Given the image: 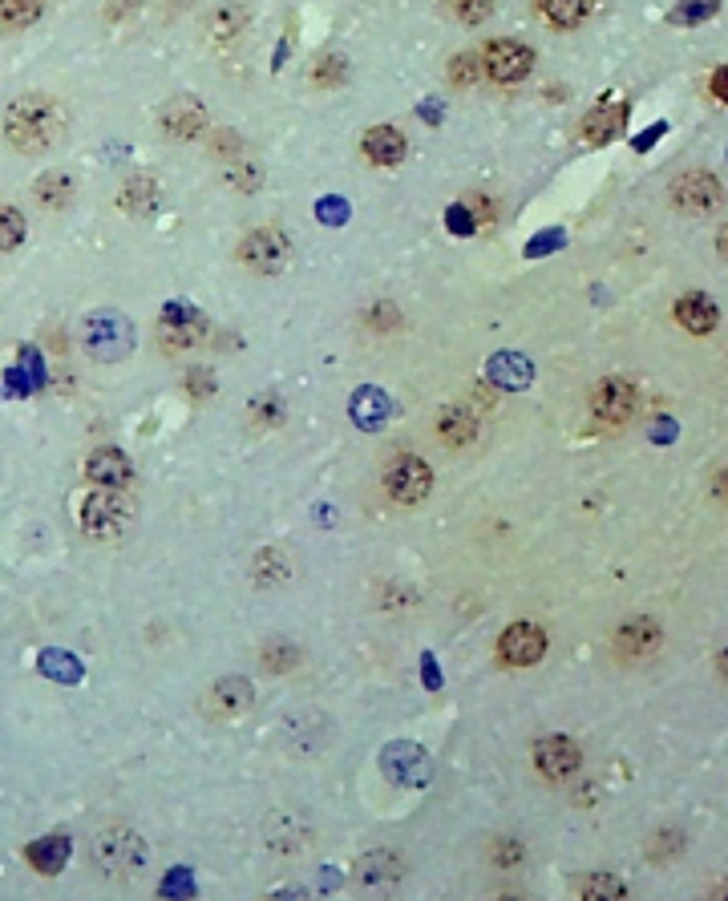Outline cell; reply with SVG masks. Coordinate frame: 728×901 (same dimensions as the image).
I'll return each instance as SVG.
<instances>
[{
  "label": "cell",
  "instance_id": "obj_20",
  "mask_svg": "<svg viewBox=\"0 0 728 901\" xmlns=\"http://www.w3.org/2000/svg\"><path fill=\"white\" fill-rule=\"evenodd\" d=\"M676 320H680V328H688L692 336H704V332L716 328L720 312H716V303L708 300V296L692 291V296H684V300L676 303Z\"/></svg>",
  "mask_w": 728,
  "mask_h": 901
},
{
  "label": "cell",
  "instance_id": "obj_10",
  "mask_svg": "<svg viewBox=\"0 0 728 901\" xmlns=\"http://www.w3.org/2000/svg\"><path fill=\"white\" fill-rule=\"evenodd\" d=\"M535 765H538V772H542V777L566 780V777H575V772H578V765H583V752H578L575 740L547 736V740H538V744H535Z\"/></svg>",
  "mask_w": 728,
  "mask_h": 901
},
{
  "label": "cell",
  "instance_id": "obj_38",
  "mask_svg": "<svg viewBox=\"0 0 728 901\" xmlns=\"http://www.w3.org/2000/svg\"><path fill=\"white\" fill-rule=\"evenodd\" d=\"M239 25H243V16L239 13H219L215 16V25H211V37H215V41H235Z\"/></svg>",
  "mask_w": 728,
  "mask_h": 901
},
{
  "label": "cell",
  "instance_id": "obj_26",
  "mask_svg": "<svg viewBox=\"0 0 728 901\" xmlns=\"http://www.w3.org/2000/svg\"><path fill=\"white\" fill-rule=\"evenodd\" d=\"M28 861H33V869H41V874L53 877L69 861V841L65 837H45V841H37V845L28 849Z\"/></svg>",
  "mask_w": 728,
  "mask_h": 901
},
{
  "label": "cell",
  "instance_id": "obj_2",
  "mask_svg": "<svg viewBox=\"0 0 728 901\" xmlns=\"http://www.w3.org/2000/svg\"><path fill=\"white\" fill-rule=\"evenodd\" d=\"M82 344L85 352L94 360H106V364H118L126 356L134 352V324L118 312H97L85 315L82 324Z\"/></svg>",
  "mask_w": 728,
  "mask_h": 901
},
{
  "label": "cell",
  "instance_id": "obj_31",
  "mask_svg": "<svg viewBox=\"0 0 728 901\" xmlns=\"http://www.w3.org/2000/svg\"><path fill=\"white\" fill-rule=\"evenodd\" d=\"M720 0H680V9L672 13V25H701V21H713Z\"/></svg>",
  "mask_w": 728,
  "mask_h": 901
},
{
  "label": "cell",
  "instance_id": "obj_30",
  "mask_svg": "<svg viewBox=\"0 0 728 901\" xmlns=\"http://www.w3.org/2000/svg\"><path fill=\"white\" fill-rule=\"evenodd\" d=\"M25 239V215L16 206H0V251H13Z\"/></svg>",
  "mask_w": 728,
  "mask_h": 901
},
{
  "label": "cell",
  "instance_id": "obj_22",
  "mask_svg": "<svg viewBox=\"0 0 728 901\" xmlns=\"http://www.w3.org/2000/svg\"><path fill=\"white\" fill-rule=\"evenodd\" d=\"M438 437L445 441V445H469V441L478 437V417L466 409H445L438 417Z\"/></svg>",
  "mask_w": 728,
  "mask_h": 901
},
{
  "label": "cell",
  "instance_id": "obj_13",
  "mask_svg": "<svg viewBox=\"0 0 728 901\" xmlns=\"http://www.w3.org/2000/svg\"><path fill=\"white\" fill-rule=\"evenodd\" d=\"M251 704H255V692H251V683L239 680V675L211 683V692H206V708L215 711V716H227V720L243 716Z\"/></svg>",
  "mask_w": 728,
  "mask_h": 901
},
{
  "label": "cell",
  "instance_id": "obj_37",
  "mask_svg": "<svg viewBox=\"0 0 728 901\" xmlns=\"http://www.w3.org/2000/svg\"><path fill=\"white\" fill-rule=\"evenodd\" d=\"M312 82H317V85L344 82V57H320L317 69H312Z\"/></svg>",
  "mask_w": 728,
  "mask_h": 901
},
{
  "label": "cell",
  "instance_id": "obj_15",
  "mask_svg": "<svg viewBox=\"0 0 728 901\" xmlns=\"http://www.w3.org/2000/svg\"><path fill=\"white\" fill-rule=\"evenodd\" d=\"M163 130L170 137H179V142L199 137L206 130V110L194 97H175V101H166L163 110Z\"/></svg>",
  "mask_w": 728,
  "mask_h": 901
},
{
  "label": "cell",
  "instance_id": "obj_16",
  "mask_svg": "<svg viewBox=\"0 0 728 901\" xmlns=\"http://www.w3.org/2000/svg\"><path fill=\"white\" fill-rule=\"evenodd\" d=\"M660 647V627L652 618H628L623 627L616 630V651L623 659H644Z\"/></svg>",
  "mask_w": 728,
  "mask_h": 901
},
{
  "label": "cell",
  "instance_id": "obj_23",
  "mask_svg": "<svg viewBox=\"0 0 728 901\" xmlns=\"http://www.w3.org/2000/svg\"><path fill=\"white\" fill-rule=\"evenodd\" d=\"M486 372H490V381H494L498 388H526V384H530L526 356H514V352H498Z\"/></svg>",
  "mask_w": 728,
  "mask_h": 901
},
{
  "label": "cell",
  "instance_id": "obj_5",
  "mask_svg": "<svg viewBox=\"0 0 728 901\" xmlns=\"http://www.w3.org/2000/svg\"><path fill=\"white\" fill-rule=\"evenodd\" d=\"M288 255H291L288 235L275 231V227H255V231H248L243 235V243H239V260H243V267H251V272H260V275L284 272Z\"/></svg>",
  "mask_w": 728,
  "mask_h": 901
},
{
  "label": "cell",
  "instance_id": "obj_11",
  "mask_svg": "<svg viewBox=\"0 0 728 901\" xmlns=\"http://www.w3.org/2000/svg\"><path fill=\"white\" fill-rule=\"evenodd\" d=\"M203 336H206V328H203V315L199 312L182 308V303H170V308L163 312V344L170 348V352L194 348Z\"/></svg>",
  "mask_w": 728,
  "mask_h": 901
},
{
  "label": "cell",
  "instance_id": "obj_29",
  "mask_svg": "<svg viewBox=\"0 0 728 901\" xmlns=\"http://www.w3.org/2000/svg\"><path fill=\"white\" fill-rule=\"evenodd\" d=\"M255 578H260V587H279V582L288 578V562L279 558V550H260V558H255Z\"/></svg>",
  "mask_w": 728,
  "mask_h": 901
},
{
  "label": "cell",
  "instance_id": "obj_14",
  "mask_svg": "<svg viewBox=\"0 0 728 901\" xmlns=\"http://www.w3.org/2000/svg\"><path fill=\"white\" fill-rule=\"evenodd\" d=\"M85 478L102 490H122L130 485V457L122 449H94L85 461Z\"/></svg>",
  "mask_w": 728,
  "mask_h": 901
},
{
  "label": "cell",
  "instance_id": "obj_25",
  "mask_svg": "<svg viewBox=\"0 0 728 901\" xmlns=\"http://www.w3.org/2000/svg\"><path fill=\"white\" fill-rule=\"evenodd\" d=\"M33 194L41 199V206H49V211H61V206H69V199H73V178L61 175V170H49V175L37 178Z\"/></svg>",
  "mask_w": 728,
  "mask_h": 901
},
{
  "label": "cell",
  "instance_id": "obj_42",
  "mask_svg": "<svg viewBox=\"0 0 728 901\" xmlns=\"http://www.w3.org/2000/svg\"><path fill=\"white\" fill-rule=\"evenodd\" d=\"M716 251H720V255L728 260V227H725L720 235H716Z\"/></svg>",
  "mask_w": 728,
  "mask_h": 901
},
{
  "label": "cell",
  "instance_id": "obj_33",
  "mask_svg": "<svg viewBox=\"0 0 728 901\" xmlns=\"http://www.w3.org/2000/svg\"><path fill=\"white\" fill-rule=\"evenodd\" d=\"M628 889H623V881L619 877H611V874H595V877H587L583 881V898H607V901H616V898H623Z\"/></svg>",
  "mask_w": 728,
  "mask_h": 901
},
{
  "label": "cell",
  "instance_id": "obj_7",
  "mask_svg": "<svg viewBox=\"0 0 728 901\" xmlns=\"http://www.w3.org/2000/svg\"><path fill=\"white\" fill-rule=\"evenodd\" d=\"M481 69H486V77L490 82H502V85H514L523 82L526 73L535 69V53L526 49V45L518 41H490L486 45V53H481Z\"/></svg>",
  "mask_w": 728,
  "mask_h": 901
},
{
  "label": "cell",
  "instance_id": "obj_35",
  "mask_svg": "<svg viewBox=\"0 0 728 901\" xmlns=\"http://www.w3.org/2000/svg\"><path fill=\"white\" fill-rule=\"evenodd\" d=\"M481 73H486V69H481V57H474V53L454 57V61H450V82L454 85H474Z\"/></svg>",
  "mask_w": 728,
  "mask_h": 901
},
{
  "label": "cell",
  "instance_id": "obj_1",
  "mask_svg": "<svg viewBox=\"0 0 728 901\" xmlns=\"http://www.w3.org/2000/svg\"><path fill=\"white\" fill-rule=\"evenodd\" d=\"M65 130H69L65 110H61V101L49 94L16 97L13 106H9V113H4V137H9V146L28 154V158L53 151L57 142L65 137Z\"/></svg>",
  "mask_w": 728,
  "mask_h": 901
},
{
  "label": "cell",
  "instance_id": "obj_21",
  "mask_svg": "<svg viewBox=\"0 0 728 901\" xmlns=\"http://www.w3.org/2000/svg\"><path fill=\"white\" fill-rule=\"evenodd\" d=\"M348 412H353V421L360 424V429H381V424L389 421V396L381 393V388H360L357 396H353V405H348Z\"/></svg>",
  "mask_w": 728,
  "mask_h": 901
},
{
  "label": "cell",
  "instance_id": "obj_4",
  "mask_svg": "<svg viewBox=\"0 0 728 901\" xmlns=\"http://www.w3.org/2000/svg\"><path fill=\"white\" fill-rule=\"evenodd\" d=\"M130 514H134V506H130V497H126L122 490H97L85 497L82 530L89 533V538H114V533L126 530Z\"/></svg>",
  "mask_w": 728,
  "mask_h": 901
},
{
  "label": "cell",
  "instance_id": "obj_8",
  "mask_svg": "<svg viewBox=\"0 0 728 901\" xmlns=\"http://www.w3.org/2000/svg\"><path fill=\"white\" fill-rule=\"evenodd\" d=\"M672 206L688 211V215H704V211L720 206V182L708 170H688L672 182Z\"/></svg>",
  "mask_w": 728,
  "mask_h": 901
},
{
  "label": "cell",
  "instance_id": "obj_43",
  "mask_svg": "<svg viewBox=\"0 0 728 901\" xmlns=\"http://www.w3.org/2000/svg\"><path fill=\"white\" fill-rule=\"evenodd\" d=\"M716 671H720V675L728 680V651H720V659H716Z\"/></svg>",
  "mask_w": 728,
  "mask_h": 901
},
{
  "label": "cell",
  "instance_id": "obj_18",
  "mask_svg": "<svg viewBox=\"0 0 728 901\" xmlns=\"http://www.w3.org/2000/svg\"><path fill=\"white\" fill-rule=\"evenodd\" d=\"M381 765H385L389 777L401 780V784H426V777H429L426 756L413 748V744H393Z\"/></svg>",
  "mask_w": 728,
  "mask_h": 901
},
{
  "label": "cell",
  "instance_id": "obj_17",
  "mask_svg": "<svg viewBox=\"0 0 728 901\" xmlns=\"http://www.w3.org/2000/svg\"><path fill=\"white\" fill-rule=\"evenodd\" d=\"M623 122H628V106L623 101H616V97H604L599 106H595L587 118H583V137L592 142V146H599V142H611V137L623 130Z\"/></svg>",
  "mask_w": 728,
  "mask_h": 901
},
{
  "label": "cell",
  "instance_id": "obj_36",
  "mask_svg": "<svg viewBox=\"0 0 728 901\" xmlns=\"http://www.w3.org/2000/svg\"><path fill=\"white\" fill-rule=\"evenodd\" d=\"M263 663L272 671H291L300 663V656H296V647H288V642H272V647L263 651Z\"/></svg>",
  "mask_w": 728,
  "mask_h": 901
},
{
  "label": "cell",
  "instance_id": "obj_3",
  "mask_svg": "<svg viewBox=\"0 0 728 901\" xmlns=\"http://www.w3.org/2000/svg\"><path fill=\"white\" fill-rule=\"evenodd\" d=\"M94 865L106 877L122 881V877L138 874L146 865V845L142 837L130 833V829H106V833L94 841Z\"/></svg>",
  "mask_w": 728,
  "mask_h": 901
},
{
  "label": "cell",
  "instance_id": "obj_41",
  "mask_svg": "<svg viewBox=\"0 0 728 901\" xmlns=\"http://www.w3.org/2000/svg\"><path fill=\"white\" fill-rule=\"evenodd\" d=\"M320 219L341 223V219H344V206H341V203H320Z\"/></svg>",
  "mask_w": 728,
  "mask_h": 901
},
{
  "label": "cell",
  "instance_id": "obj_32",
  "mask_svg": "<svg viewBox=\"0 0 728 901\" xmlns=\"http://www.w3.org/2000/svg\"><path fill=\"white\" fill-rule=\"evenodd\" d=\"M260 182H263V166L255 163L227 166V187H235V191H260Z\"/></svg>",
  "mask_w": 728,
  "mask_h": 901
},
{
  "label": "cell",
  "instance_id": "obj_9",
  "mask_svg": "<svg viewBox=\"0 0 728 901\" xmlns=\"http://www.w3.org/2000/svg\"><path fill=\"white\" fill-rule=\"evenodd\" d=\"M498 651H502V663H510V668H530L547 651V630L535 627V623H514V627L502 630Z\"/></svg>",
  "mask_w": 728,
  "mask_h": 901
},
{
  "label": "cell",
  "instance_id": "obj_34",
  "mask_svg": "<svg viewBox=\"0 0 728 901\" xmlns=\"http://www.w3.org/2000/svg\"><path fill=\"white\" fill-rule=\"evenodd\" d=\"M450 9H454L457 21H466V25H481L486 16L494 13V0H450Z\"/></svg>",
  "mask_w": 728,
  "mask_h": 901
},
{
  "label": "cell",
  "instance_id": "obj_27",
  "mask_svg": "<svg viewBox=\"0 0 728 901\" xmlns=\"http://www.w3.org/2000/svg\"><path fill=\"white\" fill-rule=\"evenodd\" d=\"M154 199H158V182H154V178H130L122 187V206L130 215H146L154 206Z\"/></svg>",
  "mask_w": 728,
  "mask_h": 901
},
{
  "label": "cell",
  "instance_id": "obj_40",
  "mask_svg": "<svg viewBox=\"0 0 728 901\" xmlns=\"http://www.w3.org/2000/svg\"><path fill=\"white\" fill-rule=\"evenodd\" d=\"M713 97L728 106V65H720V69L713 73Z\"/></svg>",
  "mask_w": 728,
  "mask_h": 901
},
{
  "label": "cell",
  "instance_id": "obj_12",
  "mask_svg": "<svg viewBox=\"0 0 728 901\" xmlns=\"http://www.w3.org/2000/svg\"><path fill=\"white\" fill-rule=\"evenodd\" d=\"M592 409L604 424H623L635 412V388L628 381H604L592 396Z\"/></svg>",
  "mask_w": 728,
  "mask_h": 901
},
{
  "label": "cell",
  "instance_id": "obj_28",
  "mask_svg": "<svg viewBox=\"0 0 728 901\" xmlns=\"http://www.w3.org/2000/svg\"><path fill=\"white\" fill-rule=\"evenodd\" d=\"M41 16V0H0V28H25Z\"/></svg>",
  "mask_w": 728,
  "mask_h": 901
},
{
  "label": "cell",
  "instance_id": "obj_6",
  "mask_svg": "<svg viewBox=\"0 0 728 901\" xmlns=\"http://www.w3.org/2000/svg\"><path fill=\"white\" fill-rule=\"evenodd\" d=\"M385 490L401 506H417V502H426L429 490H433V469H429L421 457H409V453H405V457H397V461L389 465Z\"/></svg>",
  "mask_w": 728,
  "mask_h": 901
},
{
  "label": "cell",
  "instance_id": "obj_24",
  "mask_svg": "<svg viewBox=\"0 0 728 901\" xmlns=\"http://www.w3.org/2000/svg\"><path fill=\"white\" fill-rule=\"evenodd\" d=\"M592 9H595V0H538V13L559 28L583 25V21L592 16Z\"/></svg>",
  "mask_w": 728,
  "mask_h": 901
},
{
  "label": "cell",
  "instance_id": "obj_39",
  "mask_svg": "<svg viewBox=\"0 0 728 901\" xmlns=\"http://www.w3.org/2000/svg\"><path fill=\"white\" fill-rule=\"evenodd\" d=\"M445 223H450V231H457V235H474V219H469L466 206H450Z\"/></svg>",
  "mask_w": 728,
  "mask_h": 901
},
{
  "label": "cell",
  "instance_id": "obj_19",
  "mask_svg": "<svg viewBox=\"0 0 728 901\" xmlns=\"http://www.w3.org/2000/svg\"><path fill=\"white\" fill-rule=\"evenodd\" d=\"M365 158L377 166H397L405 158V134L397 125H372L365 134Z\"/></svg>",
  "mask_w": 728,
  "mask_h": 901
}]
</instances>
